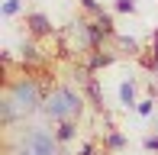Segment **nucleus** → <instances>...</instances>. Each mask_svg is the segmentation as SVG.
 Listing matches in <instances>:
<instances>
[{"label":"nucleus","mask_w":158,"mask_h":155,"mask_svg":"<svg viewBox=\"0 0 158 155\" xmlns=\"http://www.w3.org/2000/svg\"><path fill=\"white\" fill-rule=\"evenodd\" d=\"M42 113L48 119H58V123H74L84 113V100H81V94H74L71 87L61 84V87L48 90L45 103H42Z\"/></svg>","instance_id":"f257e3e1"},{"label":"nucleus","mask_w":158,"mask_h":155,"mask_svg":"<svg viewBox=\"0 0 158 155\" xmlns=\"http://www.w3.org/2000/svg\"><path fill=\"white\" fill-rule=\"evenodd\" d=\"M10 155H58V136H52L42 126H29V129H23Z\"/></svg>","instance_id":"f03ea898"},{"label":"nucleus","mask_w":158,"mask_h":155,"mask_svg":"<svg viewBox=\"0 0 158 155\" xmlns=\"http://www.w3.org/2000/svg\"><path fill=\"white\" fill-rule=\"evenodd\" d=\"M6 97L13 100V107H16L23 116L42 110V103H45L42 87H39V81H35V78H16V81L10 84V90H6Z\"/></svg>","instance_id":"7ed1b4c3"},{"label":"nucleus","mask_w":158,"mask_h":155,"mask_svg":"<svg viewBox=\"0 0 158 155\" xmlns=\"http://www.w3.org/2000/svg\"><path fill=\"white\" fill-rule=\"evenodd\" d=\"M77 84L84 87V94H87L90 107H94L97 113H103V94H100V81L87 71V68H81V71H77Z\"/></svg>","instance_id":"20e7f679"},{"label":"nucleus","mask_w":158,"mask_h":155,"mask_svg":"<svg viewBox=\"0 0 158 155\" xmlns=\"http://www.w3.org/2000/svg\"><path fill=\"white\" fill-rule=\"evenodd\" d=\"M26 29H29L35 39H45V36L55 32V26H52V19H48L45 13H26Z\"/></svg>","instance_id":"39448f33"},{"label":"nucleus","mask_w":158,"mask_h":155,"mask_svg":"<svg viewBox=\"0 0 158 155\" xmlns=\"http://www.w3.org/2000/svg\"><path fill=\"white\" fill-rule=\"evenodd\" d=\"M113 61H116V55H113V52H100V48H97V52L87 55V65H84V68L94 74V71H100V68H110Z\"/></svg>","instance_id":"423d86ee"},{"label":"nucleus","mask_w":158,"mask_h":155,"mask_svg":"<svg viewBox=\"0 0 158 155\" xmlns=\"http://www.w3.org/2000/svg\"><path fill=\"white\" fill-rule=\"evenodd\" d=\"M94 29H97L103 39H116V26H113V16H110V13H97Z\"/></svg>","instance_id":"0eeeda50"},{"label":"nucleus","mask_w":158,"mask_h":155,"mask_svg":"<svg viewBox=\"0 0 158 155\" xmlns=\"http://www.w3.org/2000/svg\"><path fill=\"white\" fill-rule=\"evenodd\" d=\"M19 116H23V113L13 107V100H10V97H3V100H0V123H3V126H13Z\"/></svg>","instance_id":"6e6552de"},{"label":"nucleus","mask_w":158,"mask_h":155,"mask_svg":"<svg viewBox=\"0 0 158 155\" xmlns=\"http://www.w3.org/2000/svg\"><path fill=\"white\" fill-rule=\"evenodd\" d=\"M139 61H142V68H148V71H158V32L152 36V45H148V52H145V55H139Z\"/></svg>","instance_id":"1a4fd4ad"},{"label":"nucleus","mask_w":158,"mask_h":155,"mask_svg":"<svg viewBox=\"0 0 158 155\" xmlns=\"http://www.w3.org/2000/svg\"><path fill=\"white\" fill-rule=\"evenodd\" d=\"M119 100H123L126 110L129 107H139V103H135V81H123V84H119Z\"/></svg>","instance_id":"9d476101"},{"label":"nucleus","mask_w":158,"mask_h":155,"mask_svg":"<svg viewBox=\"0 0 158 155\" xmlns=\"http://www.w3.org/2000/svg\"><path fill=\"white\" fill-rule=\"evenodd\" d=\"M116 45L123 48L126 55H135V58H139V55H142V48H139V42H135V39H129V36H116Z\"/></svg>","instance_id":"9b49d317"},{"label":"nucleus","mask_w":158,"mask_h":155,"mask_svg":"<svg viewBox=\"0 0 158 155\" xmlns=\"http://www.w3.org/2000/svg\"><path fill=\"white\" fill-rule=\"evenodd\" d=\"M106 149H110V152L126 149V136H123V132H110V136H106Z\"/></svg>","instance_id":"f8f14e48"},{"label":"nucleus","mask_w":158,"mask_h":155,"mask_svg":"<svg viewBox=\"0 0 158 155\" xmlns=\"http://www.w3.org/2000/svg\"><path fill=\"white\" fill-rule=\"evenodd\" d=\"M74 129H77V123H61L58 129H55L58 142H68V139H74Z\"/></svg>","instance_id":"ddd939ff"},{"label":"nucleus","mask_w":158,"mask_h":155,"mask_svg":"<svg viewBox=\"0 0 158 155\" xmlns=\"http://www.w3.org/2000/svg\"><path fill=\"white\" fill-rule=\"evenodd\" d=\"M19 52H23V61H29V65H39V61H42L39 48H35L32 42H29V45H23V48H19Z\"/></svg>","instance_id":"4468645a"},{"label":"nucleus","mask_w":158,"mask_h":155,"mask_svg":"<svg viewBox=\"0 0 158 155\" xmlns=\"http://www.w3.org/2000/svg\"><path fill=\"white\" fill-rule=\"evenodd\" d=\"M116 13H135V0H116Z\"/></svg>","instance_id":"2eb2a0df"},{"label":"nucleus","mask_w":158,"mask_h":155,"mask_svg":"<svg viewBox=\"0 0 158 155\" xmlns=\"http://www.w3.org/2000/svg\"><path fill=\"white\" fill-rule=\"evenodd\" d=\"M3 13H6V16H16V13H19V0H6V3H3Z\"/></svg>","instance_id":"dca6fc26"},{"label":"nucleus","mask_w":158,"mask_h":155,"mask_svg":"<svg viewBox=\"0 0 158 155\" xmlns=\"http://www.w3.org/2000/svg\"><path fill=\"white\" fill-rule=\"evenodd\" d=\"M81 6H84L87 13H103V10H100V3H97V0H81Z\"/></svg>","instance_id":"f3484780"},{"label":"nucleus","mask_w":158,"mask_h":155,"mask_svg":"<svg viewBox=\"0 0 158 155\" xmlns=\"http://www.w3.org/2000/svg\"><path fill=\"white\" fill-rule=\"evenodd\" d=\"M152 103H155V100H142V103H139L135 110H139L142 116H152Z\"/></svg>","instance_id":"a211bd4d"},{"label":"nucleus","mask_w":158,"mask_h":155,"mask_svg":"<svg viewBox=\"0 0 158 155\" xmlns=\"http://www.w3.org/2000/svg\"><path fill=\"white\" fill-rule=\"evenodd\" d=\"M145 149H148V152H158V136H148V139H145Z\"/></svg>","instance_id":"6ab92c4d"}]
</instances>
